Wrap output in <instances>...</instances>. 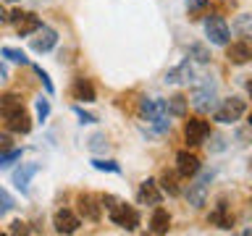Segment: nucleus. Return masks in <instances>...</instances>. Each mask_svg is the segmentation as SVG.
I'll return each instance as SVG.
<instances>
[{"mask_svg": "<svg viewBox=\"0 0 252 236\" xmlns=\"http://www.w3.org/2000/svg\"><path fill=\"white\" fill-rule=\"evenodd\" d=\"M176 171H179V176H184V178H194L197 173H200V157L192 155L189 149H181L176 155Z\"/></svg>", "mask_w": 252, "mask_h": 236, "instance_id": "obj_13", "label": "nucleus"}, {"mask_svg": "<svg viewBox=\"0 0 252 236\" xmlns=\"http://www.w3.org/2000/svg\"><path fill=\"white\" fill-rule=\"evenodd\" d=\"M13 207H16L13 197L8 194V192H5L3 186H0V218H5V215H8V212H11Z\"/></svg>", "mask_w": 252, "mask_h": 236, "instance_id": "obj_27", "label": "nucleus"}, {"mask_svg": "<svg viewBox=\"0 0 252 236\" xmlns=\"http://www.w3.org/2000/svg\"><path fill=\"white\" fill-rule=\"evenodd\" d=\"M47 116H50V102L39 97L37 100V121H47Z\"/></svg>", "mask_w": 252, "mask_h": 236, "instance_id": "obj_30", "label": "nucleus"}, {"mask_svg": "<svg viewBox=\"0 0 252 236\" xmlns=\"http://www.w3.org/2000/svg\"><path fill=\"white\" fill-rule=\"evenodd\" d=\"M168 228H171V215H168V210L155 207V210H153V218H150V234L163 236V234H168Z\"/></svg>", "mask_w": 252, "mask_h": 236, "instance_id": "obj_18", "label": "nucleus"}, {"mask_svg": "<svg viewBox=\"0 0 252 236\" xmlns=\"http://www.w3.org/2000/svg\"><path fill=\"white\" fill-rule=\"evenodd\" d=\"M29 228H27V223L24 220H13L11 223V228H8V234H27Z\"/></svg>", "mask_w": 252, "mask_h": 236, "instance_id": "obj_34", "label": "nucleus"}, {"mask_svg": "<svg viewBox=\"0 0 252 236\" xmlns=\"http://www.w3.org/2000/svg\"><path fill=\"white\" fill-rule=\"evenodd\" d=\"M16 160H21V149H5V152H0V171L3 168H8L11 163H16Z\"/></svg>", "mask_w": 252, "mask_h": 236, "instance_id": "obj_28", "label": "nucleus"}, {"mask_svg": "<svg viewBox=\"0 0 252 236\" xmlns=\"http://www.w3.org/2000/svg\"><path fill=\"white\" fill-rule=\"evenodd\" d=\"M244 113H247V102L242 97H228L213 110V118H216L218 123H236Z\"/></svg>", "mask_w": 252, "mask_h": 236, "instance_id": "obj_5", "label": "nucleus"}, {"mask_svg": "<svg viewBox=\"0 0 252 236\" xmlns=\"http://www.w3.org/2000/svg\"><path fill=\"white\" fill-rule=\"evenodd\" d=\"M192 105L200 110V113H213L218 108V87L210 76H205L200 84L194 87L192 92Z\"/></svg>", "mask_w": 252, "mask_h": 236, "instance_id": "obj_2", "label": "nucleus"}, {"mask_svg": "<svg viewBox=\"0 0 252 236\" xmlns=\"http://www.w3.org/2000/svg\"><path fill=\"white\" fill-rule=\"evenodd\" d=\"M76 205H79V212H82L84 220H90V223H97V220H100V215H102V202H100L94 194H90V192L79 194Z\"/></svg>", "mask_w": 252, "mask_h": 236, "instance_id": "obj_9", "label": "nucleus"}, {"mask_svg": "<svg viewBox=\"0 0 252 236\" xmlns=\"http://www.w3.org/2000/svg\"><path fill=\"white\" fill-rule=\"evenodd\" d=\"M34 39H32V50L34 53H47V50H53L55 45H58V31L55 29H50V27H39L37 31H34Z\"/></svg>", "mask_w": 252, "mask_h": 236, "instance_id": "obj_12", "label": "nucleus"}, {"mask_svg": "<svg viewBox=\"0 0 252 236\" xmlns=\"http://www.w3.org/2000/svg\"><path fill=\"white\" fill-rule=\"evenodd\" d=\"M5 149H13V142L8 134H0V152H5Z\"/></svg>", "mask_w": 252, "mask_h": 236, "instance_id": "obj_35", "label": "nucleus"}, {"mask_svg": "<svg viewBox=\"0 0 252 236\" xmlns=\"http://www.w3.org/2000/svg\"><path fill=\"white\" fill-rule=\"evenodd\" d=\"M0 55H3V58H8L11 63H21V66H27V63H29L27 53L19 50V47H3V50H0Z\"/></svg>", "mask_w": 252, "mask_h": 236, "instance_id": "obj_24", "label": "nucleus"}, {"mask_svg": "<svg viewBox=\"0 0 252 236\" xmlns=\"http://www.w3.org/2000/svg\"><path fill=\"white\" fill-rule=\"evenodd\" d=\"M247 92H250V100H252V82H247Z\"/></svg>", "mask_w": 252, "mask_h": 236, "instance_id": "obj_38", "label": "nucleus"}, {"mask_svg": "<svg viewBox=\"0 0 252 236\" xmlns=\"http://www.w3.org/2000/svg\"><path fill=\"white\" fill-rule=\"evenodd\" d=\"M205 34H208V39L213 45H218V47H226L228 45V39H231V31H228V24L223 16H218V13H210V16H205Z\"/></svg>", "mask_w": 252, "mask_h": 236, "instance_id": "obj_4", "label": "nucleus"}, {"mask_svg": "<svg viewBox=\"0 0 252 236\" xmlns=\"http://www.w3.org/2000/svg\"><path fill=\"white\" fill-rule=\"evenodd\" d=\"M226 58L228 63H234V66H244V63L252 60V45L250 42H231L226 45Z\"/></svg>", "mask_w": 252, "mask_h": 236, "instance_id": "obj_14", "label": "nucleus"}, {"mask_svg": "<svg viewBox=\"0 0 252 236\" xmlns=\"http://www.w3.org/2000/svg\"><path fill=\"white\" fill-rule=\"evenodd\" d=\"M165 105H168V113H171V116L187 118V105H189V100L184 97V94H173V97L165 100Z\"/></svg>", "mask_w": 252, "mask_h": 236, "instance_id": "obj_22", "label": "nucleus"}, {"mask_svg": "<svg viewBox=\"0 0 252 236\" xmlns=\"http://www.w3.org/2000/svg\"><path fill=\"white\" fill-rule=\"evenodd\" d=\"M187 8L189 11H205V8H208V0H187Z\"/></svg>", "mask_w": 252, "mask_h": 236, "instance_id": "obj_33", "label": "nucleus"}, {"mask_svg": "<svg viewBox=\"0 0 252 236\" xmlns=\"http://www.w3.org/2000/svg\"><path fill=\"white\" fill-rule=\"evenodd\" d=\"M137 200L139 205H160L163 202V189L155 178H145L139 184V192H137Z\"/></svg>", "mask_w": 252, "mask_h": 236, "instance_id": "obj_11", "label": "nucleus"}, {"mask_svg": "<svg viewBox=\"0 0 252 236\" xmlns=\"http://www.w3.org/2000/svg\"><path fill=\"white\" fill-rule=\"evenodd\" d=\"M102 142H105V139H102L100 134H97V137H92V139H90V147H92V149H100V147H102Z\"/></svg>", "mask_w": 252, "mask_h": 236, "instance_id": "obj_36", "label": "nucleus"}, {"mask_svg": "<svg viewBox=\"0 0 252 236\" xmlns=\"http://www.w3.org/2000/svg\"><path fill=\"white\" fill-rule=\"evenodd\" d=\"M92 168H97V171H108V173H121V165H118L116 160H92Z\"/></svg>", "mask_w": 252, "mask_h": 236, "instance_id": "obj_29", "label": "nucleus"}, {"mask_svg": "<svg viewBox=\"0 0 252 236\" xmlns=\"http://www.w3.org/2000/svg\"><path fill=\"white\" fill-rule=\"evenodd\" d=\"M210 137V123L202 121V118H189L184 123V139L189 147H200L205 145V139Z\"/></svg>", "mask_w": 252, "mask_h": 236, "instance_id": "obj_6", "label": "nucleus"}, {"mask_svg": "<svg viewBox=\"0 0 252 236\" xmlns=\"http://www.w3.org/2000/svg\"><path fill=\"white\" fill-rule=\"evenodd\" d=\"M168 105H165V100H158V97H145L139 102V118L145 121L147 126H153L158 134L168 131L171 129V121H168Z\"/></svg>", "mask_w": 252, "mask_h": 236, "instance_id": "obj_1", "label": "nucleus"}, {"mask_svg": "<svg viewBox=\"0 0 252 236\" xmlns=\"http://www.w3.org/2000/svg\"><path fill=\"white\" fill-rule=\"evenodd\" d=\"M34 74H37L39 79H42L45 89H47V92H53V82H50V76H47V71H42V68H39V66H34Z\"/></svg>", "mask_w": 252, "mask_h": 236, "instance_id": "obj_32", "label": "nucleus"}, {"mask_svg": "<svg viewBox=\"0 0 252 236\" xmlns=\"http://www.w3.org/2000/svg\"><path fill=\"white\" fill-rule=\"evenodd\" d=\"M234 29L239 31L242 37H252V16H247V13H242V16H236V21H234Z\"/></svg>", "mask_w": 252, "mask_h": 236, "instance_id": "obj_26", "label": "nucleus"}, {"mask_svg": "<svg viewBox=\"0 0 252 236\" xmlns=\"http://www.w3.org/2000/svg\"><path fill=\"white\" fill-rule=\"evenodd\" d=\"M53 226H55V231H58V234H76L79 226H82V218L74 215V212L66 210V207H61L53 215Z\"/></svg>", "mask_w": 252, "mask_h": 236, "instance_id": "obj_10", "label": "nucleus"}, {"mask_svg": "<svg viewBox=\"0 0 252 236\" xmlns=\"http://www.w3.org/2000/svg\"><path fill=\"white\" fill-rule=\"evenodd\" d=\"M108 218H110V223H116L124 231H137V226H139V212L126 202H116L108 210Z\"/></svg>", "mask_w": 252, "mask_h": 236, "instance_id": "obj_3", "label": "nucleus"}, {"mask_svg": "<svg viewBox=\"0 0 252 236\" xmlns=\"http://www.w3.org/2000/svg\"><path fill=\"white\" fill-rule=\"evenodd\" d=\"M37 173H39V163H21V168L13 171V184H16V189L27 194V192H29V181L34 178Z\"/></svg>", "mask_w": 252, "mask_h": 236, "instance_id": "obj_15", "label": "nucleus"}, {"mask_svg": "<svg viewBox=\"0 0 252 236\" xmlns=\"http://www.w3.org/2000/svg\"><path fill=\"white\" fill-rule=\"evenodd\" d=\"M21 110H24V102H21L19 94H13V92L0 94V116H3V121L16 116V113H21Z\"/></svg>", "mask_w": 252, "mask_h": 236, "instance_id": "obj_19", "label": "nucleus"}, {"mask_svg": "<svg viewBox=\"0 0 252 236\" xmlns=\"http://www.w3.org/2000/svg\"><path fill=\"white\" fill-rule=\"evenodd\" d=\"M208 220H210L213 226L223 228V231H228V228L234 226V215H228V212H226V202H218L216 210H213L210 215H208Z\"/></svg>", "mask_w": 252, "mask_h": 236, "instance_id": "obj_21", "label": "nucleus"}, {"mask_svg": "<svg viewBox=\"0 0 252 236\" xmlns=\"http://www.w3.org/2000/svg\"><path fill=\"white\" fill-rule=\"evenodd\" d=\"M71 94H74V100H82V102H94V87L90 79L84 76H76L74 84H71Z\"/></svg>", "mask_w": 252, "mask_h": 236, "instance_id": "obj_17", "label": "nucleus"}, {"mask_svg": "<svg viewBox=\"0 0 252 236\" xmlns=\"http://www.w3.org/2000/svg\"><path fill=\"white\" fill-rule=\"evenodd\" d=\"M210 178H213V171H205V173H197L194 184H189L187 200H189V205H192V207H202V205H205V200H208Z\"/></svg>", "mask_w": 252, "mask_h": 236, "instance_id": "obj_7", "label": "nucleus"}, {"mask_svg": "<svg viewBox=\"0 0 252 236\" xmlns=\"http://www.w3.org/2000/svg\"><path fill=\"white\" fill-rule=\"evenodd\" d=\"M189 58L197 60V63H208L210 60V50L202 42H194V45H189Z\"/></svg>", "mask_w": 252, "mask_h": 236, "instance_id": "obj_25", "label": "nucleus"}, {"mask_svg": "<svg viewBox=\"0 0 252 236\" xmlns=\"http://www.w3.org/2000/svg\"><path fill=\"white\" fill-rule=\"evenodd\" d=\"M158 184H160L163 194H171V197H179V194H181V186H179L176 176H173V173H168V171L160 176V181H158Z\"/></svg>", "mask_w": 252, "mask_h": 236, "instance_id": "obj_23", "label": "nucleus"}, {"mask_svg": "<svg viewBox=\"0 0 252 236\" xmlns=\"http://www.w3.org/2000/svg\"><path fill=\"white\" fill-rule=\"evenodd\" d=\"M247 123H250V126H252V113H250V121H247Z\"/></svg>", "mask_w": 252, "mask_h": 236, "instance_id": "obj_39", "label": "nucleus"}, {"mask_svg": "<svg viewBox=\"0 0 252 236\" xmlns=\"http://www.w3.org/2000/svg\"><path fill=\"white\" fill-rule=\"evenodd\" d=\"M8 74H5V66H3V63H0V79H5Z\"/></svg>", "mask_w": 252, "mask_h": 236, "instance_id": "obj_37", "label": "nucleus"}, {"mask_svg": "<svg viewBox=\"0 0 252 236\" xmlns=\"http://www.w3.org/2000/svg\"><path fill=\"white\" fill-rule=\"evenodd\" d=\"M192 82H194V66L189 60L179 63L171 71H165V84H192Z\"/></svg>", "mask_w": 252, "mask_h": 236, "instance_id": "obj_16", "label": "nucleus"}, {"mask_svg": "<svg viewBox=\"0 0 252 236\" xmlns=\"http://www.w3.org/2000/svg\"><path fill=\"white\" fill-rule=\"evenodd\" d=\"M5 126H8V131H13V134H29L32 131V118H29L27 110H21V113L5 118Z\"/></svg>", "mask_w": 252, "mask_h": 236, "instance_id": "obj_20", "label": "nucleus"}, {"mask_svg": "<svg viewBox=\"0 0 252 236\" xmlns=\"http://www.w3.org/2000/svg\"><path fill=\"white\" fill-rule=\"evenodd\" d=\"M74 113L79 116V121H82V123H94V121H97L92 113H84V108H79V105H74Z\"/></svg>", "mask_w": 252, "mask_h": 236, "instance_id": "obj_31", "label": "nucleus"}, {"mask_svg": "<svg viewBox=\"0 0 252 236\" xmlns=\"http://www.w3.org/2000/svg\"><path fill=\"white\" fill-rule=\"evenodd\" d=\"M5 3H16V0H5Z\"/></svg>", "mask_w": 252, "mask_h": 236, "instance_id": "obj_40", "label": "nucleus"}, {"mask_svg": "<svg viewBox=\"0 0 252 236\" xmlns=\"http://www.w3.org/2000/svg\"><path fill=\"white\" fill-rule=\"evenodd\" d=\"M8 21L16 24V31H19V37H29L34 34V31L42 27V21H39L37 13H29V11H13L8 16Z\"/></svg>", "mask_w": 252, "mask_h": 236, "instance_id": "obj_8", "label": "nucleus"}]
</instances>
